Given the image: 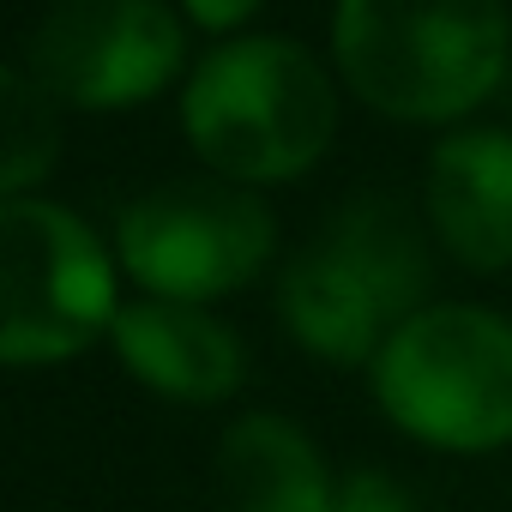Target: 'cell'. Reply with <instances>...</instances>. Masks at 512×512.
<instances>
[{
	"label": "cell",
	"mask_w": 512,
	"mask_h": 512,
	"mask_svg": "<svg viewBox=\"0 0 512 512\" xmlns=\"http://www.w3.org/2000/svg\"><path fill=\"white\" fill-rule=\"evenodd\" d=\"M428 284L434 260L422 223L398 199L362 193L290 260L278 308L302 350L338 368H362L410 314H422Z\"/></svg>",
	"instance_id": "1"
},
{
	"label": "cell",
	"mask_w": 512,
	"mask_h": 512,
	"mask_svg": "<svg viewBox=\"0 0 512 512\" xmlns=\"http://www.w3.org/2000/svg\"><path fill=\"white\" fill-rule=\"evenodd\" d=\"M332 49L350 91L392 121H458L512 55L506 0H338Z\"/></svg>",
	"instance_id": "2"
},
{
	"label": "cell",
	"mask_w": 512,
	"mask_h": 512,
	"mask_svg": "<svg viewBox=\"0 0 512 512\" xmlns=\"http://www.w3.org/2000/svg\"><path fill=\"white\" fill-rule=\"evenodd\" d=\"M193 151L217 181H296L338 127V97L320 61L284 37H241L199 61L181 97Z\"/></svg>",
	"instance_id": "3"
},
{
	"label": "cell",
	"mask_w": 512,
	"mask_h": 512,
	"mask_svg": "<svg viewBox=\"0 0 512 512\" xmlns=\"http://www.w3.org/2000/svg\"><path fill=\"white\" fill-rule=\"evenodd\" d=\"M386 416L440 452H494L512 440V320L440 302L410 314L374 356Z\"/></svg>",
	"instance_id": "4"
},
{
	"label": "cell",
	"mask_w": 512,
	"mask_h": 512,
	"mask_svg": "<svg viewBox=\"0 0 512 512\" xmlns=\"http://www.w3.org/2000/svg\"><path fill=\"white\" fill-rule=\"evenodd\" d=\"M115 320L103 241L49 199H0V368H43L97 344Z\"/></svg>",
	"instance_id": "5"
},
{
	"label": "cell",
	"mask_w": 512,
	"mask_h": 512,
	"mask_svg": "<svg viewBox=\"0 0 512 512\" xmlns=\"http://www.w3.org/2000/svg\"><path fill=\"white\" fill-rule=\"evenodd\" d=\"M278 223L235 181H163L121 211V266L145 296L211 302L253 284Z\"/></svg>",
	"instance_id": "6"
},
{
	"label": "cell",
	"mask_w": 512,
	"mask_h": 512,
	"mask_svg": "<svg viewBox=\"0 0 512 512\" xmlns=\"http://www.w3.org/2000/svg\"><path fill=\"white\" fill-rule=\"evenodd\" d=\"M181 67V25L163 0H61L31 37V79L73 109H127Z\"/></svg>",
	"instance_id": "7"
},
{
	"label": "cell",
	"mask_w": 512,
	"mask_h": 512,
	"mask_svg": "<svg viewBox=\"0 0 512 512\" xmlns=\"http://www.w3.org/2000/svg\"><path fill=\"white\" fill-rule=\"evenodd\" d=\"M109 344L133 380H145L157 398L175 404H217L247 374L241 338L199 302H163V296L121 302L109 320Z\"/></svg>",
	"instance_id": "8"
},
{
	"label": "cell",
	"mask_w": 512,
	"mask_h": 512,
	"mask_svg": "<svg viewBox=\"0 0 512 512\" xmlns=\"http://www.w3.org/2000/svg\"><path fill=\"white\" fill-rule=\"evenodd\" d=\"M428 223L458 266L470 272L512 266V133L470 127L434 145Z\"/></svg>",
	"instance_id": "9"
},
{
	"label": "cell",
	"mask_w": 512,
	"mask_h": 512,
	"mask_svg": "<svg viewBox=\"0 0 512 512\" xmlns=\"http://www.w3.org/2000/svg\"><path fill=\"white\" fill-rule=\"evenodd\" d=\"M217 482L235 512H332L338 488L314 440L272 410H253L229 422L217 440Z\"/></svg>",
	"instance_id": "10"
},
{
	"label": "cell",
	"mask_w": 512,
	"mask_h": 512,
	"mask_svg": "<svg viewBox=\"0 0 512 512\" xmlns=\"http://www.w3.org/2000/svg\"><path fill=\"white\" fill-rule=\"evenodd\" d=\"M61 157V103L19 67L0 61V199L37 187Z\"/></svg>",
	"instance_id": "11"
},
{
	"label": "cell",
	"mask_w": 512,
	"mask_h": 512,
	"mask_svg": "<svg viewBox=\"0 0 512 512\" xmlns=\"http://www.w3.org/2000/svg\"><path fill=\"white\" fill-rule=\"evenodd\" d=\"M332 512H416V500L386 470H356V476L338 482V506Z\"/></svg>",
	"instance_id": "12"
},
{
	"label": "cell",
	"mask_w": 512,
	"mask_h": 512,
	"mask_svg": "<svg viewBox=\"0 0 512 512\" xmlns=\"http://www.w3.org/2000/svg\"><path fill=\"white\" fill-rule=\"evenodd\" d=\"M181 7L205 31H235V25H247L253 13H260V0H181Z\"/></svg>",
	"instance_id": "13"
}]
</instances>
